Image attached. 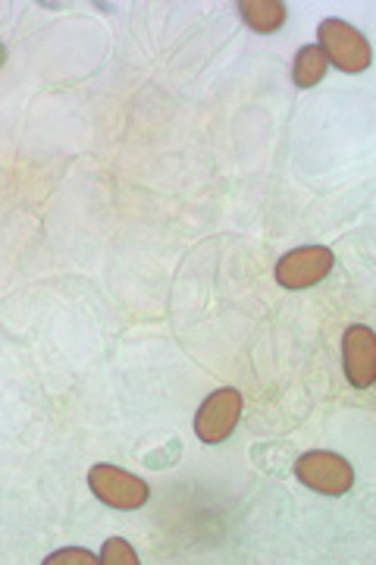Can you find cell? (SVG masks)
I'll return each instance as SVG.
<instances>
[{
  "instance_id": "obj_1",
  "label": "cell",
  "mask_w": 376,
  "mask_h": 565,
  "mask_svg": "<svg viewBox=\"0 0 376 565\" xmlns=\"http://www.w3.org/2000/svg\"><path fill=\"white\" fill-rule=\"evenodd\" d=\"M318 47L323 51L326 63H333L342 73H364L374 61L370 41L364 39V32H357L352 22L323 20L318 29Z\"/></svg>"
},
{
  "instance_id": "obj_2",
  "label": "cell",
  "mask_w": 376,
  "mask_h": 565,
  "mask_svg": "<svg viewBox=\"0 0 376 565\" xmlns=\"http://www.w3.org/2000/svg\"><path fill=\"white\" fill-rule=\"evenodd\" d=\"M296 478L323 497H342L355 487V468L330 449H311L296 462Z\"/></svg>"
},
{
  "instance_id": "obj_3",
  "label": "cell",
  "mask_w": 376,
  "mask_h": 565,
  "mask_svg": "<svg viewBox=\"0 0 376 565\" xmlns=\"http://www.w3.org/2000/svg\"><path fill=\"white\" fill-rule=\"evenodd\" d=\"M88 487H92V493L98 497L100 503L119 509V512H136L151 497V490L139 475L117 468V465H95L88 471Z\"/></svg>"
},
{
  "instance_id": "obj_4",
  "label": "cell",
  "mask_w": 376,
  "mask_h": 565,
  "mask_svg": "<svg viewBox=\"0 0 376 565\" xmlns=\"http://www.w3.org/2000/svg\"><path fill=\"white\" fill-rule=\"evenodd\" d=\"M238 418H241V393L233 386H219L201 403L195 415V434L201 444L217 446L233 437Z\"/></svg>"
},
{
  "instance_id": "obj_5",
  "label": "cell",
  "mask_w": 376,
  "mask_h": 565,
  "mask_svg": "<svg viewBox=\"0 0 376 565\" xmlns=\"http://www.w3.org/2000/svg\"><path fill=\"white\" fill-rule=\"evenodd\" d=\"M333 264H336V255L326 245H301V248L286 252L277 262V282L286 289H308L326 280Z\"/></svg>"
},
{
  "instance_id": "obj_6",
  "label": "cell",
  "mask_w": 376,
  "mask_h": 565,
  "mask_svg": "<svg viewBox=\"0 0 376 565\" xmlns=\"http://www.w3.org/2000/svg\"><path fill=\"white\" fill-rule=\"evenodd\" d=\"M342 362H345V377L357 390H367L376 377V337L370 327L355 323L342 337Z\"/></svg>"
},
{
  "instance_id": "obj_7",
  "label": "cell",
  "mask_w": 376,
  "mask_h": 565,
  "mask_svg": "<svg viewBox=\"0 0 376 565\" xmlns=\"http://www.w3.org/2000/svg\"><path fill=\"white\" fill-rule=\"evenodd\" d=\"M236 7L245 25L258 35H273L286 22V3L282 0H238Z\"/></svg>"
},
{
  "instance_id": "obj_8",
  "label": "cell",
  "mask_w": 376,
  "mask_h": 565,
  "mask_svg": "<svg viewBox=\"0 0 376 565\" xmlns=\"http://www.w3.org/2000/svg\"><path fill=\"white\" fill-rule=\"evenodd\" d=\"M326 57L318 44H304L296 54V66H292V82L298 88H314L323 76H326Z\"/></svg>"
},
{
  "instance_id": "obj_9",
  "label": "cell",
  "mask_w": 376,
  "mask_h": 565,
  "mask_svg": "<svg viewBox=\"0 0 376 565\" xmlns=\"http://www.w3.org/2000/svg\"><path fill=\"white\" fill-rule=\"evenodd\" d=\"M100 563L104 565H139V553L132 550V546L126 544V541H119V537H110L107 544H104V550H100L98 556Z\"/></svg>"
},
{
  "instance_id": "obj_10",
  "label": "cell",
  "mask_w": 376,
  "mask_h": 565,
  "mask_svg": "<svg viewBox=\"0 0 376 565\" xmlns=\"http://www.w3.org/2000/svg\"><path fill=\"white\" fill-rule=\"evenodd\" d=\"M98 565L100 559L95 553H88V550H76V546H69V550H57V553H51L44 565Z\"/></svg>"
},
{
  "instance_id": "obj_11",
  "label": "cell",
  "mask_w": 376,
  "mask_h": 565,
  "mask_svg": "<svg viewBox=\"0 0 376 565\" xmlns=\"http://www.w3.org/2000/svg\"><path fill=\"white\" fill-rule=\"evenodd\" d=\"M3 61H7V47L0 44V66H3Z\"/></svg>"
}]
</instances>
